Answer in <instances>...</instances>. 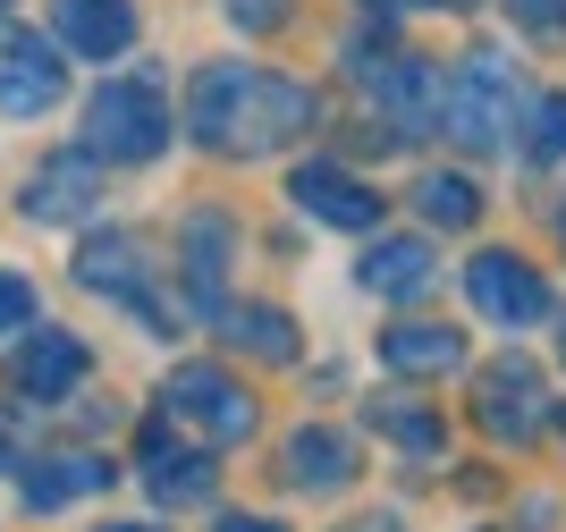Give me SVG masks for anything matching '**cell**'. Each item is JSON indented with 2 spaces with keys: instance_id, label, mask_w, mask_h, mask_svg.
<instances>
[{
  "instance_id": "17",
  "label": "cell",
  "mask_w": 566,
  "mask_h": 532,
  "mask_svg": "<svg viewBox=\"0 0 566 532\" xmlns=\"http://www.w3.org/2000/svg\"><path fill=\"white\" fill-rule=\"evenodd\" d=\"M220 271H229V220H220V211H195L187 220V288H195V304H212V313H220Z\"/></svg>"
},
{
  "instance_id": "2",
  "label": "cell",
  "mask_w": 566,
  "mask_h": 532,
  "mask_svg": "<svg viewBox=\"0 0 566 532\" xmlns=\"http://www.w3.org/2000/svg\"><path fill=\"white\" fill-rule=\"evenodd\" d=\"M440 127H449L465 153H499V144L516 136V76H507V60L473 51L465 69L440 85Z\"/></svg>"
},
{
  "instance_id": "18",
  "label": "cell",
  "mask_w": 566,
  "mask_h": 532,
  "mask_svg": "<svg viewBox=\"0 0 566 532\" xmlns=\"http://www.w3.org/2000/svg\"><path fill=\"white\" fill-rule=\"evenodd\" d=\"M347 473H355V448L338 431H296L287 440V482L296 490H338Z\"/></svg>"
},
{
  "instance_id": "13",
  "label": "cell",
  "mask_w": 566,
  "mask_h": 532,
  "mask_svg": "<svg viewBox=\"0 0 566 532\" xmlns=\"http://www.w3.org/2000/svg\"><path fill=\"white\" fill-rule=\"evenodd\" d=\"M482 423H491L499 440H524V431L542 423V380H533L524 355H507V364L482 372Z\"/></svg>"
},
{
  "instance_id": "25",
  "label": "cell",
  "mask_w": 566,
  "mask_h": 532,
  "mask_svg": "<svg viewBox=\"0 0 566 532\" xmlns=\"http://www.w3.org/2000/svg\"><path fill=\"white\" fill-rule=\"evenodd\" d=\"M0 473H18V423H9V406H0Z\"/></svg>"
},
{
  "instance_id": "15",
  "label": "cell",
  "mask_w": 566,
  "mask_h": 532,
  "mask_svg": "<svg viewBox=\"0 0 566 532\" xmlns=\"http://www.w3.org/2000/svg\"><path fill=\"white\" fill-rule=\"evenodd\" d=\"M85 338H69V330H43L34 347H18V389L25 397H69L76 380H85Z\"/></svg>"
},
{
  "instance_id": "20",
  "label": "cell",
  "mask_w": 566,
  "mask_h": 532,
  "mask_svg": "<svg viewBox=\"0 0 566 532\" xmlns=\"http://www.w3.org/2000/svg\"><path fill=\"white\" fill-rule=\"evenodd\" d=\"M473 211H482V195H473L465 178H423V220L431 229H473Z\"/></svg>"
},
{
  "instance_id": "21",
  "label": "cell",
  "mask_w": 566,
  "mask_h": 532,
  "mask_svg": "<svg viewBox=\"0 0 566 532\" xmlns=\"http://www.w3.org/2000/svg\"><path fill=\"white\" fill-rule=\"evenodd\" d=\"M373 423L415 457H440V415H415V406H373Z\"/></svg>"
},
{
  "instance_id": "3",
  "label": "cell",
  "mask_w": 566,
  "mask_h": 532,
  "mask_svg": "<svg viewBox=\"0 0 566 532\" xmlns=\"http://www.w3.org/2000/svg\"><path fill=\"white\" fill-rule=\"evenodd\" d=\"M161 144H169V102L144 76H111L85 102V153L94 161H153Z\"/></svg>"
},
{
  "instance_id": "12",
  "label": "cell",
  "mask_w": 566,
  "mask_h": 532,
  "mask_svg": "<svg viewBox=\"0 0 566 532\" xmlns=\"http://www.w3.org/2000/svg\"><path fill=\"white\" fill-rule=\"evenodd\" d=\"M51 25H60L85 60H118V51L136 43V9H127V0H51Z\"/></svg>"
},
{
  "instance_id": "1",
  "label": "cell",
  "mask_w": 566,
  "mask_h": 532,
  "mask_svg": "<svg viewBox=\"0 0 566 532\" xmlns=\"http://www.w3.org/2000/svg\"><path fill=\"white\" fill-rule=\"evenodd\" d=\"M195 136L220 153H271V144L313 127V93L262 69H203L195 76Z\"/></svg>"
},
{
  "instance_id": "6",
  "label": "cell",
  "mask_w": 566,
  "mask_h": 532,
  "mask_svg": "<svg viewBox=\"0 0 566 532\" xmlns=\"http://www.w3.org/2000/svg\"><path fill=\"white\" fill-rule=\"evenodd\" d=\"M465 296H473V313L482 322H499V330H533L549 313V288H542V271L533 262H516V254H482L465 271Z\"/></svg>"
},
{
  "instance_id": "14",
  "label": "cell",
  "mask_w": 566,
  "mask_h": 532,
  "mask_svg": "<svg viewBox=\"0 0 566 532\" xmlns=\"http://www.w3.org/2000/svg\"><path fill=\"white\" fill-rule=\"evenodd\" d=\"M94 490H111V457L69 448V457H43L34 473H25V508H34V515H60V508H76V499H94Z\"/></svg>"
},
{
  "instance_id": "8",
  "label": "cell",
  "mask_w": 566,
  "mask_h": 532,
  "mask_svg": "<svg viewBox=\"0 0 566 532\" xmlns=\"http://www.w3.org/2000/svg\"><path fill=\"white\" fill-rule=\"evenodd\" d=\"M287 195H296L313 220H331V229H373L380 220V195L364 178H347L338 161H305L296 178H287Z\"/></svg>"
},
{
  "instance_id": "11",
  "label": "cell",
  "mask_w": 566,
  "mask_h": 532,
  "mask_svg": "<svg viewBox=\"0 0 566 532\" xmlns=\"http://www.w3.org/2000/svg\"><path fill=\"white\" fill-rule=\"evenodd\" d=\"M364 288H373V296H389V304H406V296H423L431 279H440V254H431L423 237H373V246H364Z\"/></svg>"
},
{
  "instance_id": "28",
  "label": "cell",
  "mask_w": 566,
  "mask_h": 532,
  "mask_svg": "<svg viewBox=\"0 0 566 532\" xmlns=\"http://www.w3.org/2000/svg\"><path fill=\"white\" fill-rule=\"evenodd\" d=\"M355 532H398V524H355Z\"/></svg>"
},
{
  "instance_id": "7",
  "label": "cell",
  "mask_w": 566,
  "mask_h": 532,
  "mask_svg": "<svg viewBox=\"0 0 566 532\" xmlns=\"http://www.w3.org/2000/svg\"><path fill=\"white\" fill-rule=\"evenodd\" d=\"M94 204H102V161L94 153H51V161L18 186L25 220H76V211H94Z\"/></svg>"
},
{
  "instance_id": "9",
  "label": "cell",
  "mask_w": 566,
  "mask_h": 532,
  "mask_svg": "<svg viewBox=\"0 0 566 532\" xmlns=\"http://www.w3.org/2000/svg\"><path fill=\"white\" fill-rule=\"evenodd\" d=\"M144 490H153L161 508H203V499H212V457L187 448V440H178V423H169V431L144 440Z\"/></svg>"
},
{
  "instance_id": "23",
  "label": "cell",
  "mask_w": 566,
  "mask_h": 532,
  "mask_svg": "<svg viewBox=\"0 0 566 532\" xmlns=\"http://www.w3.org/2000/svg\"><path fill=\"white\" fill-rule=\"evenodd\" d=\"M25 322H34V279L0 271V338H18Z\"/></svg>"
},
{
  "instance_id": "22",
  "label": "cell",
  "mask_w": 566,
  "mask_h": 532,
  "mask_svg": "<svg viewBox=\"0 0 566 532\" xmlns=\"http://www.w3.org/2000/svg\"><path fill=\"white\" fill-rule=\"evenodd\" d=\"M533 161H566V93L533 102Z\"/></svg>"
},
{
  "instance_id": "5",
  "label": "cell",
  "mask_w": 566,
  "mask_h": 532,
  "mask_svg": "<svg viewBox=\"0 0 566 532\" xmlns=\"http://www.w3.org/2000/svg\"><path fill=\"white\" fill-rule=\"evenodd\" d=\"M60 93H69L60 51H51L34 25H0V111L9 118H43V111H60Z\"/></svg>"
},
{
  "instance_id": "19",
  "label": "cell",
  "mask_w": 566,
  "mask_h": 532,
  "mask_svg": "<svg viewBox=\"0 0 566 532\" xmlns=\"http://www.w3.org/2000/svg\"><path fill=\"white\" fill-rule=\"evenodd\" d=\"M229 338H237V347H254L262 364H287V355H296V330H287V313H271V304H237Z\"/></svg>"
},
{
  "instance_id": "26",
  "label": "cell",
  "mask_w": 566,
  "mask_h": 532,
  "mask_svg": "<svg viewBox=\"0 0 566 532\" xmlns=\"http://www.w3.org/2000/svg\"><path fill=\"white\" fill-rule=\"evenodd\" d=\"M220 532H280V524H271V515H229Z\"/></svg>"
},
{
  "instance_id": "16",
  "label": "cell",
  "mask_w": 566,
  "mask_h": 532,
  "mask_svg": "<svg viewBox=\"0 0 566 532\" xmlns=\"http://www.w3.org/2000/svg\"><path fill=\"white\" fill-rule=\"evenodd\" d=\"M380 364L406 372V380H440V372L465 364V338H457V330H431V322H406V330L380 338Z\"/></svg>"
},
{
  "instance_id": "4",
  "label": "cell",
  "mask_w": 566,
  "mask_h": 532,
  "mask_svg": "<svg viewBox=\"0 0 566 532\" xmlns=\"http://www.w3.org/2000/svg\"><path fill=\"white\" fill-rule=\"evenodd\" d=\"M161 406H169V423H195L203 440H245V431H254V397L212 364H178L169 389H161Z\"/></svg>"
},
{
  "instance_id": "29",
  "label": "cell",
  "mask_w": 566,
  "mask_h": 532,
  "mask_svg": "<svg viewBox=\"0 0 566 532\" xmlns=\"http://www.w3.org/2000/svg\"><path fill=\"white\" fill-rule=\"evenodd\" d=\"M440 9H473V0H440Z\"/></svg>"
},
{
  "instance_id": "27",
  "label": "cell",
  "mask_w": 566,
  "mask_h": 532,
  "mask_svg": "<svg viewBox=\"0 0 566 532\" xmlns=\"http://www.w3.org/2000/svg\"><path fill=\"white\" fill-rule=\"evenodd\" d=\"M102 532H153V524H102Z\"/></svg>"
},
{
  "instance_id": "10",
  "label": "cell",
  "mask_w": 566,
  "mask_h": 532,
  "mask_svg": "<svg viewBox=\"0 0 566 532\" xmlns=\"http://www.w3.org/2000/svg\"><path fill=\"white\" fill-rule=\"evenodd\" d=\"M76 271H85V288H102V296H118V304H136L144 322H169V304L144 288V246H136V237H118V229H111V237H94Z\"/></svg>"
},
{
  "instance_id": "24",
  "label": "cell",
  "mask_w": 566,
  "mask_h": 532,
  "mask_svg": "<svg viewBox=\"0 0 566 532\" xmlns=\"http://www.w3.org/2000/svg\"><path fill=\"white\" fill-rule=\"evenodd\" d=\"M507 9H516V25H524V34H542V43L566 34V0H507Z\"/></svg>"
}]
</instances>
